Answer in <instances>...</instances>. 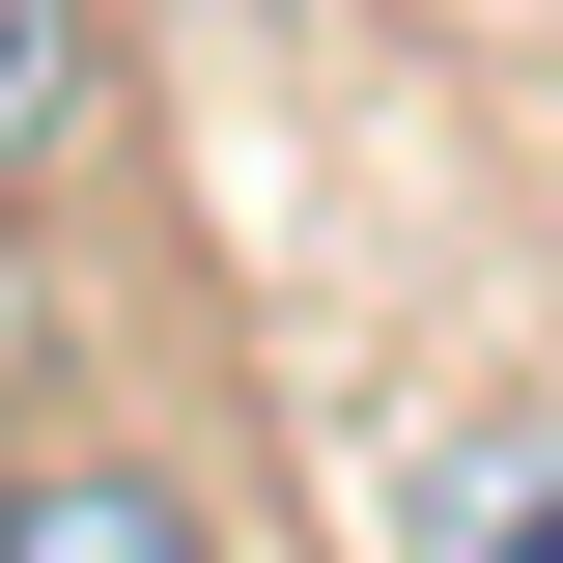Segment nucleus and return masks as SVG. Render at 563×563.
<instances>
[{
  "label": "nucleus",
  "instance_id": "f257e3e1",
  "mask_svg": "<svg viewBox=\"0 0 563 563\" xmlns=\"http://www.w3.org/2000/svg\"><path fill=\"white\" fill-rule=\"evenodd\" d=\"M422 563H563V395H479L422 451Z\"/></svg>",
  "mask_w": 563,
  "mask_h": 563
},
{
  "label": "nucleus",
  "instance_id": "f03ea898",
  "mask_svg": "<svg viewBox=\"0 0 563 563\" xmlns=\"http://www.w3.org/2000/svg\"><path fill=\"white\" fill-rule=\"evenodd\" d=\"M0 563H225L198 479H141V451H29L0 479Z\"/></svg>",
  "mask_w": 563,
  "mask_h": 563
},
{
  "label": "nucleus",
  "instance_id": "7ed1b4c3",
  "mask_svg": "<svg viewBox=\"0 0 563 563\" xmlns=\"http://www.w3.org/2000/svg\"><path fill=\"white\" fill-rule=\"evenodd\" d=\"M85 85H113V29H85V0H0V198L85 141Z\"/></svg>",
  "mask_w": 563,
  "mask_h": 563
}]
</instances>
